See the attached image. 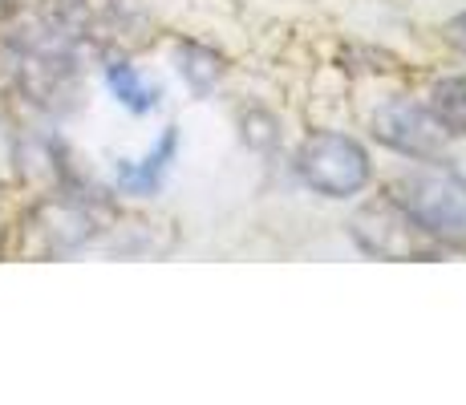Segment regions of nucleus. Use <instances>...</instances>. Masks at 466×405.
Listing matches in <instances>:
<instances>
[{"label": "nucleus", "instance_id": "obj_1", "mask_svg": "<svg viewBox=\"0 0 466 405\" xmlns=\"http://www.w3.org/2000/svg\"><path fill=\"white\" fill-rule=\"evenodd\" d=\"M0 61H5L13 86L45 110H61L77 89V45L53 33L41 16L5 33Z\"/></svg>", "mask_w": 466, "mask_h": 405}, {"label": "nucleus", "instance_id": "obj_2", "mask_svg": "<svg viewBox=\"0 0 466 405\" xmlns=\"http://www.w3.org/2000/svg\"><path fill=\"white\" fill-rule=\"evenodd\" d=\"M390 195L414 215V223L434 243L466 251V178L442 167H426L398 178Z\"/></svg>", "mask_w": 466, "mask_h": 405}, {"label": "nucleus", "instance_id": "obj_3", "mask_svg": "<svg viewBox=\"0 0 466 405\" xmlns=\"http://www.w3.org/2000/svg\"><path fill=\"white\" fill-rule=\"evenodd\" d=\"M297 175L304 178V187H312L325 199H349V195L370 187L373 162H370V150L357 138L337 130H317L300 142Z\"/></svg>", "mask_w": 466, "mask_h": 405}, {"label": "nucleus", "instance_id": "obj_4", "mask_svg": "<svg viewBox=\"0 0 466 405\" xmlns=\"http://www.w3.org/2000/svg\"><path fill=\"white\" fill-rule=\"evenodd\" d=\"M349 236L365 251L378 259H434L442 256V243H434L422 228L414 223V215L406 211L393 195L370 199L353 211L349 219Z\"/></svg>", "mask_w": 466, "mask_h": 405}, {"label": "nucleus", "instance_id": "obj_5", "mask_svg": "<svg viewBox=\"0 0 466 405\" xmlns=\"http://www.w3.org/2000/svg\"><path fill=\"white\" fill-rule=\"evenodd\" d=\"M370 126L381 147L398 150V155H406V158H418V162L442 158L446 138H451V130L434 118V110L422 102H410V97H390V102H381L378 110H373Z\"/></svg>", "mask_w": 466, "mask_h": 405}, {"label": "nucleus", "instance_id": "obj_6", "mask_svg": "<svg viewBox=\"0 0 466 405\" xmlns=\"http://www.w3.org/2000/svg\"><path fill=\"white\" fill-rule=\"evenodd\" d=\"M430 110L451 134H466V77H442L430 86Z\"/></svg>", "mask_w": 466, "mask_h": 405}, {"label": "nucleus", "instance_id": "obj_7", "mask_svg": "<svg viewBox=\"0 0 466 405\" xmlns=\"http://www.w3.org/2000/svg\"><path fill=\"white\" fill-rule=\"evenodd\" d=\"M178 74H183V81L195 94H208L215 81L223 77V57H215L208 45L187 41L183 49H178Z\"/></svg>", "mask_w": 466, "mask_h": 405}, {"label": "nucleus", "instance_id": "obj_8", "mask_svg": "<svg viewBox=\"0 0 466 405\" xmlns=\"http://www.w3.org/2000/svg\"><path fill=\"white\" fill-rule=\"evenodd\" d=\"M106 81H110V89L118 94V102L130 106L134 114L150 110V106H155V97H158L155 89H150L147 81H142V77L127 66V61H110V66H106Z\"/></svg>", "mask_w": 466, "mask_h": 405}, {"label": "nucleus", "instance_id": "obj_9", "mask_svg": "<svg viewBox=\"0 0 466 405\" xmlns=\"http://www.w3.org/2000/svg\"><path fill=\"white\" fill-rule=\"evenodd\" d=\"M244 142H248V147H256V150H272L276 142H280V122H276L268 110H248Z\"/></svg>", "mask_w": 466, "mask_h": 405}, {"label": "nucleus", "instance_id": "obj_10", "mask_svg": "<svg viewBox=\"0 0 466 405\" xmlns=\"http://www.w3.org/2000/svg\"><path fill=\"white\" fill-rule=\"evenodd\" d=\"M16 134H13V118H8V110L0 106V183H13L16 178Z\"/></svg>", "mask_w": 466, "mask_h": 405}, {"label": "nucleus", "instance_id": "obj_11", "mask_svg": "<svg viewBox=\"0 0 466 405\" xmlns=\"http://www.w3.org/2000/svg\"><path fill=\"white\" fill-rule=\"evenodd\" d=\"M442 37H446V45H451V49L466 53V13H459V16H451V21H446Z\"/></svg>", "mask_w": 466, "mask_h": 405}]
</instances>
